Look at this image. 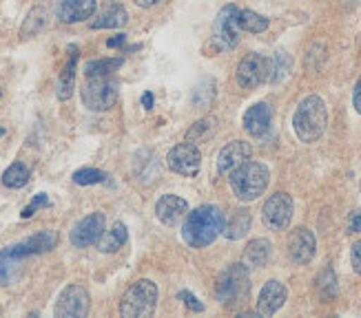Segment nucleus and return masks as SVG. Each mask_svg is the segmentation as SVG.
Listing matches in <instances>:
<instances>
[{
    "mask_svg": "<svg viewBox=\"0 0 361 318\" xmlns=\"http://www.w3.org/2000/svg\"><path fill=\"white\" fill-rule=\"evenodd\" d=\"M224 228V215L217 205H200L193 212L186 215L182 238L193 248H207L211 246L217 234Z\"/></svg>",
    "mask_w": 361,
    "mask_h": 318,
    "instance_id": "1",
    "label": "nucleus"
},
{
    "mask_svg": "<svg viewBox=\"0 0 361 318\" xmlns=\"http://www.w3.org/2000/svg\"><path fill=\"white\" fill-rule=\"evenodd\" d=\"M326 124H328V110L319 95L304 98L293 115V129L297 137L306 141V144H312V141H317L324 135Z\"/></svg>",
    "mask_w": 361,
    "mask_h": 318,
    "instance_id": "2",
    "label": "nucleus"
},
{
    "mask_svg": "<svg viewBox=\"0 0 361 318\" xmlns=\"http://www.w3.org/2000/svg\"><path fill=\"white\" fill-rule=\"evenodd\" d=\"M250 294V276L244 263L228 265L217 279L215 296L224 307H240Z\"/></svg>",
    "mask_w": 361,
    "mask_h": 318,
    "instance_id": "3",
    "label": "nucleus"
},
{
    "mask_svg": "<svg viewBox=\"0 0 361 318\" xmlns=\"http://www.w3.org/2000/svg\"><path fill=\"white\" fill-rule=\"evenodd\" d=\"M269 168L259 162H244L242 166H238L231 172V188L233 195L240 201H255L266 186H269Z\"/></svg>",
    "mask_w": 361,
    "mask_h": 318,
    "instance_id": "4",
    "label": "nucleus"
},
{
    "mask_svg": "<svg viewBox=\"0 0 361 318\" xmlns=\"http://www.w3.org/2000/svg\"><path fill=\"white\" fill-rule=\"evenodd\" d=\"M155 305H158V285L149 279H140L124 292L120 300V316L147 318L153 316Z\"/></svg>",
    "mask_w": 361,
    "mask_h": 318,
    "instance_id": "5",
    "label": "nucleus"
},
{
    "mask_svg": "<svg viewBox=\"0 0 361 318\" xmlns=\"http://www.w3.org/2000/svg\"><path fill=\"white\" fill-rule=\"evenodd\" d=\"M80 98L89 110L102 113V110H109L116 104L118 82L116 80H109V77H89V82L80 91Z\"/></svg>",
    "mask_w": 361,
    "mask_h": 318,
    "instance_id": "6",
    "label": "nucleus"
},
{
    "mask_svg": "<svg viewBox=\"0 0 361 318\" xmlns=\"http://www.w3.org/2000/svg\"><path fill=\"white\" fill-rule=\"evenodd\" d=\"M271 75H273V60L259 53H250L238 65L235 80H238V84L242 89H255L262 82H269Z\"/></svg>",
    "mask_w": 361,
    "mask_h": 318,
    "instance_id": "7",
    "label": "nucleus"
},
{
    "mask_svg": "<svg viewBox=\"0 0 361 318\" xmlns=\"http://www.w3.org/2000/svg\"><path fill=\"white\" fill-rule=\"evenodd\" d=\"M89 307H91L89 292L82 288V285L73 283L60 292L54 314L58 318H85L89 314Z\"/></svg>",
    "mask_w": 361,
    "mask_h": 318,
    "instance_id": "8",
    "label": "nucleus"
},
{
    "mask_svg": "<svg viewBox=\"0 0 361 318\" xmlns=\"http://www.w3.org/2000/svg\"><path fill=\"white\" fill-rule=\"evenodd\" d=\"M166 166L182 177H195L202 166V153L193 141H184V144H178L169 151Z\"/></svg>",
    "mask_w": 361,
    "mask_h": 318,
    "instance_id": "9",
    "label": "nucleus"
},
{
    "mask_svg": "<svg viewBox=\"0 0 361 318\" xmlns=\"http://www.w3.org/2000/svg\"><path fill=\"white\" fill-rule=\"evenodd\" d=\"M262 219L266 228L271 230H286L293 219V197L286 193H275L266 199L262 208Z\"/></svg>",
    "mask_w": 361,
    "mask_h": 318,
    "instance_id": "10",
    "label": "nucleus"
},
{
    "mask_svg": "<svg viewBox=\"0 0 361 318\" xmlns=\"http://www.w3.org/2000/svg\"><path fill=\"white\" fill-rule=\"evenodd\" d=\"M238 7L226 5L217 13L215 25H213V36L222 49H235L240 42V27H238Z\"/></svg>",
    "mask_w": 361,
    "mask_h": 318,
    "instance_id": "11",
    "label": "nucleus"
},
{
    "mask_svg": "<svg viewBox=\"0 0 361 318\" xmlns=\"http://www.w3.org/2000/svg\"><path fill=\"white\" fill-rule=\"evenodd\" d=\"M56 243H58L56 232L44 230V232H38V234H31L29 238H25V241H20V243H13V246L5 248L3 252L11 259H20L23 261L27 257H34V254H44V252L54 250Z\"/></svg>",
    "mask_w": 361,
    "mask_h": 318,
    "instance_id": "12",
    "label": "nucleus"
},
{
    "mask_svg": "<svg viewBox=\"0 0 361 318\" xmlns=\"http://www.w3.org/2000/svg\"><path fill=\"white\" fill-rule=\"evenodd\" d=\"M104 224H106V219L102 212H93L89 217L80 219L69 234L71 246L73 248H89L93 243H98L100 236L104 234Z\"/></svg>",
    "mask_w": 361,
    "mask_h": 318,
    "instance_id": "13",
    "label": "nucleus"
},
{
    "mask_svg": "<svg viewBox=\"0 0 361 318\" xmlns=\"http://www.w3.org/2000/svg\"><path fill=\"white\" fill-rule=\"evenodd\" d=\"M315 250H317L315 234H312L308 228H297V230L290 232V236H288V257L295 263L306 265L312 257H315Z\"/></svg>",
    "mask_w": 361,
    "mask_h": 318,
    "instance_id": "14",
    "label": "nucleus"
},
{
    "mask_svg": "<svg viewBox=\"0 0 361 318\" xmlns=\"http://www.w3.org/2000/svg\"><path fill=\"white\" fill-rule=\"evenodd\" d=\"M98 9L96 0H58L56 5V15L67 25L89 20Z\"/></svg>",
    "mask_w": 361,
    "mask_h": 318,
    "instance_id": "15",
    "label": "nucleus"
},
{
    "mask_svg": "<svg viewBox=\"0 0 361 318\" xmlns=\"http://www.w3.org/2000/svg\"><path fill=\"white\" fill-rule=\"evenodd\" d=\"M250 159V146L248 141L242 139H235L231 144H226L222 151H219L217 157V172L219 174H231L238 166H242L244 162Z\"/></svg>",
    "mask_w": 361,
    "mask_h": 318,
    "instance_id": "16",
    "label": "nucleus"
},
{
    "mask_svg": "<svg viewBox=\"0 0 361 318\" xmlns=\"http://www.w3.org/2000/svg\"><path fill=\"white\" fill-rule=\"evenodd\" d=\"M286 285L279 281H269L262 288L259 298H257V314L259 316H273L277 314V310H281V305L286 303Z\"/></svg>",
    "mask_w": 361,
    "mask_h": 318,
    "instance_id": "17",
    "label": "nucleus"
},
{
    "mask_svg": "<svg viewBox=\"0 0 361 318\" xmlns=\"http://www.w3.org/2000/svg\"><path fill=\"white\" fill-rule=\"evenodd\" d=\"M273 110L266 102H257L244 113V129L250 137H264L271 129Z\"/></svg>",
    "mask_w": 361,
    "mask_h": 318,
    "instance_id": "18",
    "label": "nucleus"
},
{
    "mask_svg": "<svg viewBox=\"0 0 361 318\" xmlns=\"http://www.w3.org/2000/svg\"><path fill=\"white\" fill-rule=\"evenodd\" d=\"M186 215H188V203L178 195H164L155 203V217L164 226H178Z\"/></svg>",
    "mask_w": 361,
    "mask_h": 318,
    "instance_id": "19",
    "label": "nucleus"
},
{
    "mask_svg": "<svg viewBox=\"0 0 361 318\" xmlns=\"http://www.w3.org/2000/svg\"><path fill=\"white\" fill-rule=\"evenodd\" d=\"M75 69H78V46H69V60L62 67L60 77H58V98L69 100L75 89Z\"/></svg>",
    "mask_w": 361,
    "mask_h": 318,
    "instance_id": "20",
    "label": "nucleus"
},
{
    "mask_svg": "<svg viewBox=\"0 0 361 318\" xmlns=\"http://www.w3.org/2000/svg\"><path fill=\"white\" fill-rule=\"evenodd\" d=\"M127 23H129L127 9H124L122 5H118V3H111L98 13L96 20H91V29H120Z\"/></svg>",
    "mask_w": 361,
    "mask_h": 318,
    "instance_id": "21",
    "label": "nucleus"
},
{
    "mask_svg": "<svg viewBox=\"0 0 361 318\" xmlns=\"http://www.w3.org/2000/svg\"><path fill=\"white\" fill-rule=\"evenodd\" d=\"M248 230H250V212L244 208L231 210L228 219L224 221V228H222L224 236L231 238V241H238V238L246 236Z\"/></svg>",
    "mask_w": 361,
    "mask_h": 318,
    "instance_id": "22",
    "label": "nucleus"
},
{
    "mask_svg": "<svg viewBox=\"0 0 361 318\" xmlns=\"http://www.w3.org/2000/svg\"><path fill=\"white\" fill-rule=\"evenodd\" d=\"M127 238H129L127 226H124L122 221H116L111 230H104V234L100 236V241L96 246H98L100 252L111 254V252H118L124 243H127Z\"/></svg>",
    "mask_w": 361,
    "mask_h": 318,
    "instance_id": "23",
    "label": "nucleus"
},
{
    "mask_svg": "<svg viewBox=\"0 0 361 318\" xmlns=\"http://www.w3.org/2000/svg\"><path fill=\"white\" fill-rule=\"evenodd\" d=\"M271 259V243L266 238H253L244 250V265L246 267H264Z\"/></svg>",
    "mask_w": 361,
    "mask_h": 318,
    "instance_id": "24",
    "label": "nucleus"
},
{
    "mask_svg": "<svg viewBox=\"0 0 361 318\" xmlns=\"http://www.w3.org/2000/svg\"><path fill=\"white\" fill-rule=\"evenodd\" d=\"M122 58H98L89 60L85 65V75L87 77H106L109 73H114L122 67Z\"/></svg>",
    "mask_w": 361,
    "mask_h": 318,
    "instance_id": "25",
    "label": "nucleus"
},
{
    "mask_svg": "<svg viewBox=\"0 0 361 318\" xmlns=\"http://www.w3.org/2000/svg\"><path fill=\"white\" fill-rule=\"evenodd\" d=\"M238 27L240 31H248V34H262L269 29V18L250 11V9H240L238 11Z\"/></svg>",
    "mask_w": 361,
    "mask_h": 318,
    "instance_id": "26",
    "label": "nucleus"
},
{
    "mask_svg": "<svg viewBox=\"0 0 361 318\" xmlns=\"http://www.w3.org/2000/svg\"><path fill=\"white\" fill-rule=\"evenodd\" d=\"M29 182V168L23 162H13L5 172H3V186L7 188H23Z\"/></svg>",
    "mask_w": 361,
    "mask_h": 318,
    "instance_id": "27",
    "label": "nucleus"
},
{
    "mask_svg": "<svg viewBox=\"0 0 361 318\" xmlns=\"http://www.w3.org/2000/svg\"><path fill=\"white\" fill-rule=\"evenodd\" d=\"M44 25H47V9L36 7L34 11H31V13L27 15V20H25V25H23V29H20L23 40H25V38H34V36L38 34V31L44 29Z\"/></svg>",
    "mask_w": 361,
    "mask_h": 318,
    "instance_id": "28",
    "label": "nucleus"
},
{
    "mask_svg": "<svg viewBox=\"0 0 361 318\" xmlns=\"http://www.w3.org/2000/svg\"><path fill=\"white\" fill-rule=\"evenodd\" d=\"M215 98V82L211 77H204L202 82L193 89V95H191V100L195 104V108H204V106H209Z\"/></svg>",
    "mask_w": 361,
    "mask_h": 318,
    "instance_id": "29",
    "label": "nucleus"
},
{
    "mask_svg": "<svg viewBox=\"0 0 361 318\" xmlns=\"http://www.w3.org/2000/svg\"><path fill=\"white\" fill-rule=\"evenodd\" d=\"M20 259H11L5 252H0V285H9L11 281L18 279L20 267H18Z\"/></svg>",
    "mask_w": 361,
    "mask_h": 318,
    "instance_id": "30",
    "label": "nucleus"
},
{
    "mask_svg": "<svg viewBox=\"0 0 361 318\" xmlns=\"http://www.w3.org/2000/svg\"><path fill=\"white\" fill-rule=\"evenodd\" d=\"M109 179V174L98 168H80L73 172V182L78 186H93V184H104Z\"/></svg>",
    "mask_w": 361,
    "mask_h": 318,
    "instance_id": "31",
    "label": "nucleus"
},
{
    "mask_svg": "<svg viewBox=\"0 0 361 318\" xmlns=\"http://www.w3.org/2000/svg\"><path fill=\"white\" fill-rule=\"evenodd\" d=\"M317 288H319V292H322V296L326 300L337 294V279H335V272L331 267L324 269V272L317 276Z\"/></svg>",
    "mask_w": 361,
    "mask_h": 318,
    "instance_id": "32",
    "label": "nucleus"
},
{
    "mask_svg": "<svg viewBox=\"0 0 361 318\" xmlns=\"http://www.w3.org/2000/svg\"><path fill=\"white\" fill-rule=\"evenodd\" d=\"M44 205H49V197H47L44 193H40V195H36L34 199H31V203L20 212V217H23V219L34 217V212H36L38 208H44Z\"/></svg>",
    "mask_w": 361,
    "mask_h": 318,
    "instance_id": "33",
    "label": "nucleus"
},
{
    "mask_svg": "<svg viewBox=\"0 0 361 318\" xmlns=\"http://www.w3.org/2000/svg\"><path fill=\"white\" fill-rule=\"evenodd\" d=\"M209 124H211V120H200V122L193 126V129L188 131L186 141H193V144H195V139H197V137H204V135H207V126H209Z\"/></svg>",
    "mask_w": 361,
    "mask_h": 318,
    "instance_id": "34",
    "label": "nucleus"
},
{
    "mask_svg": "<svg viewBox=\"0 0 361 318\" xmlns=\"http://www.w3.org/2000/svg\"><path fill=\"white\" fill-rule=\"evenodd\" d=\"M180 298L184 300V305L188 310H193V312H204V305L200 303V300L191 294V292H180Z\"/></svg>",
    "mask_w": 361,
    "mask_h": 318,
    "instance_id": "35",
    "label": "nucleus"
},
{
    "mask_svg": "<svg viewBox=\"0 0 361 318\" xmlns=\"http://www.w3.org/2000/svg\"><path fill=\"white\" fill-rule=\"evenodd\" d=\"M350 261H353V269L357 274H361V238L353 246L350 250Z\"/></svg>",
    "mask_w": 361,
    "mask_h": 318,
    "instance_id": "36",
    "label": "nucleus"
},
{
    "mask_svg": "<svg viewBox=\"0 0 361 318\" xmlns=\"http://www.w3.org/2000/svg\"><path fill=\"white\" fill-rule=\"evenodd\" d=\"M348 232H361V212L355 210L348 219Z\"/></svg>",
    "mask_w": 361,
    "mask_h": 318,
    "instance_id": "37",
    "label": "nucleus"
},
{
    "mask_svg": "<svg viewBox=\"0 0 361 318\" xmlns=\"http://www.w3.org/2000/svg\"><path fill=\"white\" fill-rule=\"evenodd\" d=\"M353 104L357 108V113L361 115V77L357 80V84H355V93H353Z\"/></svg>",
    "mask_w": 361,
    "mask_h": 318,
    "instance_id": "38",
    "label": "nucleus"
},
{
    "mask_svg": "<svg viewBox=\"0 0 361 318\" xmlns=\"http://www.w3.org/2000/svg\"><path fill=\"white\" fill-rule=\"evenodd\" d=\"M164 0H135V5L137 7H142V9H149V7H155V5H162Z\"/></svg>",
    "mask_w": 361,
    "mask_h": 318,
    "instance_id": "39",
    "label": "nucleus"
},
{
    "mask_svg": "<svg viewBox=\"0 0 361 318\" xmlns=\"http://www.w3.org/2000/svg\"><path fill=\"white\" fill-rule=\"evenodd\" d=\"M153 102H155L153 93H145V95H142V106H145V108H153Z\"/></svg>",
    "mask_w": 361,
    "mask_h": 318,
    "instance_id": "40",
    "label": "nucleus"
},
{
    "mask_svg": "<svg viewBox=\"0 0 361 318\" xmlns=\"http://www.w3.org/2000/svg\"><path fill=\"white\" fill-rule=\"evenodd\" d=\"M124 38H127V36H124V34H120V36H116V38H111V40H109L106 44H109V46H122V44H124Z\"/></svg>",
    "mask_w": 361,
    "mask_h": 318,
    "instance_id": "41",
    "label": "nucleus"
},
{
    "mask_svg": "<svg viewBox=\"0 0 361 318\" xmlns=\"http://www.w3.org/2000/svg\"><path fill=\"white\" fill-rule=\"evenodd\" d=\"M5 135V129H3V126H0V137H3Z\"/></svg>",
    "mask_w": 361,
    "mask_h": 318,
    "instance_id": "42",
    "label": "nucleus"
}]
</instances>
